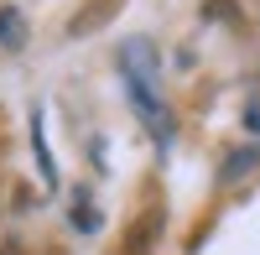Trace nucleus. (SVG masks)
<instances>
[{
	"label": "nucleus",
	"instance_id": "nucleus-3",
	"mask_svg": "<svg viewBox=\"0 0 260 255\" xmlns=\"http://www.w3.org/2000/svg\"><path fill=\"white\" fill-rule=\"evenodd\" d=\"M0 47H11V52L26 47V21H21V11H11V6H0Z\"/></svg>",
	"mask_w": 260,
	"mask_h": 255
},
{
	"label": "nucleus",
	"instance_id": "nucleus-5",
	"mask_svg": "<svg viewBox=\"0 0 260 255\" xmlns=\"http://www.w3.org/2000/svg\"><path fill=\"white\" fill-rule=\"evenodd\" d=\"M208 16H229V21H234L240 6H234V0H208Z\"/></svg>",
	"mask_w": 260,
	"mask_h": 255
},
{
	"label": "nucleus",
	"instance_id": "nucleus-1",
	"mask_svg": "<svg viewBox=\"0 0 260 255\" xmlns=\"http://www.w3.org/2000/svg\"><path fill=\"white\" fill-rule=\"evenodd\" d=\"M120 6H125V0H89V6H83V11L73 16V26H68V31H73V37H89V31L99 26V21H110Z\"/></svg>",
	"mask_w": 260,
	"mask_h": 255
},
{
	"label": "nucleus",
	"instance_id": "nucleus-4",
	"mask_svg": "<svg viewBox=\"0 0 260 255\" xmlns=\"http://www.w3.org/2000/svg\"><path fill=\"white\" fill-rule=\"evenodd\" d=\"M255 162H260V146H245V151H234V156L224 162V177H240V172H250Z\"/></svg>",
	"mask_w": 260,
	"mask_h": 255
},
{
	"label": "nucleus",
	"instance_id": "nucleus-6",
	"mask_svg": "<svg viewBox=\"0 0 260 255\" xmlns=\"http://www.w3.org/2000/svg\"><path fill=\"white\" fill-rule=\"evenodd\" d=\"M245 120H250V125H255V131H260V99H255V104H250V110H245Z\"/></svg>",
	"mask_w": 260,
	"mask_h": 255
},
{
	"label": "nucleus",
	"instance_id": "nucleus-2",
	"mask_svg": "<svg viewBox=\"0 0 260 255\" xmlns=\"http://www.w3.org/2000/svg\"><path fill=\"white\" fill-rule=\"evenodd\" d=\"M156 229H161V208H151L146 219H136V235H130L125 255H151V245H156Z\"/></svg>",
	"mask_w": 260,
	"mask_h": 255
}]
</instances>
